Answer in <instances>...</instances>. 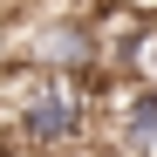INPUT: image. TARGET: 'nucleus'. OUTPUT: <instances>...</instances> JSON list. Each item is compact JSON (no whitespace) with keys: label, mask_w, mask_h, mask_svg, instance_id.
Masks as SVG:
<instances>
[{"label":"nucleus","mask_w":157,"mask_h":157,"mask_svg":"<svg viewBox=\"0 0 157 157\" xmlns=\"http://www.w3.org/2000/svg\"><path fill=\"white\" fill-rule=\"evenodd\" d=\"M14 62L48 75H82L102 82V7H41L14 21Z\"/></svg>","instance_id":"obj_1"},{"label":"nucleus","mask_w":157,"mask_h":157,"mask_svg":"<svg viewBox=\"0 0 157 157\" xmlns=\"http://www.w3.org/2000/svg\"><path fill=\"white\" fill-rule=\"evenodd\" d=\"M96 137L109 157H157V82H96Z\"/></svg>","instance_id":"obj_2"}]
</instances>
